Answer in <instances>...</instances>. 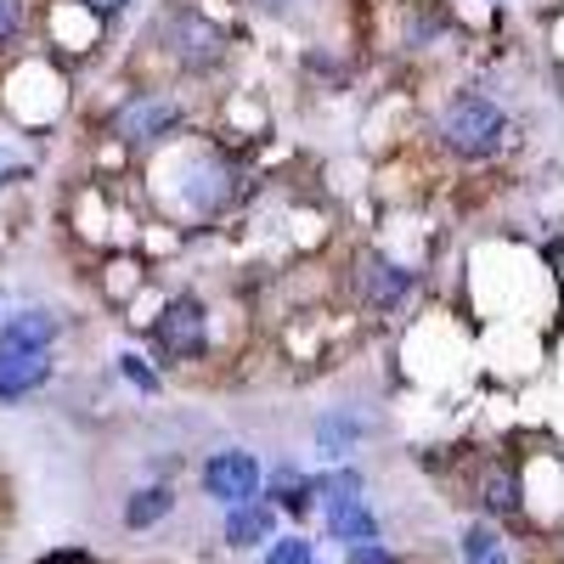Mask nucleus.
Instances as JSON below:
<instances>
[{
  "mask_svg": "<svg viewBox=\"0 0 564 564\" xmlns=\"http://www.w3.org/2000/svg\"><path fill=\"white\" fill-rule=\"evenodd\" d=\"M311 491H322V502H327V525H334V536H339V542H350V547L379 542V520H372V508L361 502V475L316 480Z\"/></svg>",
  "mask_w": 564,
  "mask_h": 564,
  "instance_id": "obj_1",
  "label": "nucleus"
},
{
  "mask_svg": "<svg viewBox=\"0 0 564 564\" xmlns=\"http://www.w3.org/2000/svg\"><path fill=\"white\" fill-rule=\"evenodd\" d=\"M446 141L457 153H468V159H486V153H497V141H502V113L491 102H480V97H463V102L446 108Z\"/></svg>",
  "mask_w": 564,
  "mask_h": 564,
  "instance_id": "obj_2",
  "label": "nucleus"
},
{
  "mask_svg": "<svg viewBox=\"0 0 564 564\" xmlns=\"http://www.w3.org/2000/svg\"><path fill=\"white\" fill-rule=\"evenodd\" d=\"M204 491H209L220 508L254 502V491H260V463H254L249 452H215V457L204 463Z\"/></svg>",
  "mask_w": 564,
  "mask_h": 564,
  "instance_id": "obj_3",
  "label": "nucleus"
},
{
  "mask_svg": "<svg viewBox=\"0 0 564 564\" xmlns=\"http://www.w3.org/2000/svg\"><path fill=\"white\" fill-rule=\"evenodd\" d=\"M159 345L170 356H198L204 350V311L198 300H170L159 316Z\"/></svg>",
  "mask_w": 564,
  "mask_h": 564,
  "instance_id": "obj_4",
  "label": "nucleus"
},
{
  "mask_svg": "<svg viewBox=\"0 0 564 564\" xmlns=\"http://www.w3.org/2000/svg\"><path fill=\"white\" fill-rule=\"evenodd\" d=\"M57 339V316L45 311H23L0 327V356H45V345Z\"/></svg>",
  "mask_w": 564,
  "mask_h": 564,
  "instance_id": "obj_5",
  "label": "nucleus"
},
{
  "mask_svg": "<svg viewBox=\"0 0 564 564\" xmlns=\"http://www.w3.org/2000/svg\"><path fill=\"white\" fill-rule=\"evenodd\" d=\"M271 520H276V513L265 502L226 508V542L231 547H260V542H271Z\"/></svg>",
  "mask_w": 564,
  "mask_h": 564,
  "instance_id": "obj_6",
  "label": "nucleus"
},
{
  "mask_svg": "<svg viewBox=\"0 0 564 564\" xmlns=\"http://www.w3.org/2000/svg\"><path fill=\"white\" fill-rule=\"evenodd\" d=\"M45 379H52V361H45V356H0V401L29 395Z\"/></svg>",
  "mask_w": 564,
  "mask_h": 564,
  "instance_id": "obj_7",
  "label": "nucleus"
},
{
  "mask_svg": "<svg viewBox=\"0 0 564 564\" xmlns=\"http://www.w3.org/2000/svg\"><path fill=\"white\" fill-rule=\"evenodd\" d=\"M175 108L170 102H130L124 113H119V135H130V141H153V135H164V130H175Z\"/></svg>",
  "mask_w": 564,
  "mask_h": 564,
  "instance_id": "obj_8",
  "label": "nucleus"
},
{
  "mask_svg": "<svg viewBox=\"0 0 564 564\" xmlns=\"http://www.w3.org/2000/svg\"><path fill=\"white\" fill-rule=\"evenodd\" d=\"M406 289H412V271H401L390 260H367V294L379 300V305H395Z\"/></svg>",
  "mask_w": 564,
  "mask_h": 564,
  "instance_id": "obj_9",
  "label": "nucleus"
},
{
  "mask_svg": "<svg viewBox=\"0 0 564 564\" xmlns=\"http://www.w3.org/2000/svg\"><path fill=\"white\" fill-rule=\"evenodd\" d=\"M170 502H175V497H170L164 486H153V491H135V497L124 502V525H130V531H148V525H159L164 513H170Z\"/></svg>",
  "mask_w": 564,
  "mask_h": 564,
  "instance_id": "obj_10",
  "label": "nucleus"
},
{
  "mask_svg": "<svg viewBox=\"0 0 564 564\" xmlns=\"http://www.w3.org/2000/svg\"><path fill=\"white\" fill-rule=\"evenodd\" d=\"M463 558L468 564H508V553H502V542H497L491 525H475V531L463 536Z\"/></svg>",
  "mask_w": 564,
  "mask_h": 564,
  "instance_id": "obj_11",
  "label": "nucleus"
},
{
  "mask_svg": "<svg viewBox=\"0 0 564 564\" xmlns=\"http://www.w3.org/2000/svg\"><path fill=\"white\" fill-rule=\"evenodd\" d=\"M486 508L491 513H513V508H520V480H513V468H497V475L486 480Z\"/></svg>",
  "mask_w": 564,
  "mask_h": 564,
  "instance_id": "obj_12",
  "label": "nucleus"
},
{
  "mask_svg": "<svg viewBox=\"0 0 564 564\" xmlns=\"http://www.w3.org/2000/svg\"><path fill=\"white\" fill-rule=\"evenodd\" d=\"M265 564H316V553H311L305 536H282V542L265 547Z\"/></svg>",
  "mask_w": 564,
  "mask_h": 564,
  "instance_id": "obj_13",
  "label": "nucleus"
},
{
  "mask_svg": "<svg viewBox=\"0 0 564 564\" xmlns=\"http://www.w3.org/2000/svg\"><path fill=\"white\" fill-rule=\"evenodd\" d=\"M316 435H322L327 446H334V452H345V446L356 441V423H350L345 412H334V417H322V430H316Z\"/></svg>",
  "mask_w": 564,
  "mask_h": 564,
  "instance_id": "obj_14",
  "label": "nucleus"
},
{
  "mask_svg": "<svg viewBox=\"0 0 564 564\" xmlns=\"http://www.w3.org/2000/svg\"><path fill=\"white\" fill-rule=\"evenodd\" d=\"M119 361H124V379H130V384H141V390H159V379H153V372L141 367L135 356H119Z\"/></svg>",
  "mask_w": 564,
  "mask_h": 564,
  "instance_id": "obj_15",
  "label": "nucleus"
},
{
  "mask_svg": "<svg viewBox=\"0 0 564 564\" xmlns=\"http://www.w3.org/2000/svg\"><path fill=\"white\" fill-rule=\"evenodd\" d=\"M350 564H395L379 542H361V547H350Z\"/></svg>",
  "mask_w": 564,
  "mask_h": 564,
  "instance_id": "obj_16",
  "label": "nucleus"
},
{
  "mask_svg": "<svg viewBox=\"0 0 564 564\" xmlns=\"http://www.w3.org/2000/svg\"><path fill=\"white\" fill-rule=\"evenodd\" d=\"M18 18H23V12H18V0H0V40H12V34H18Z\"/></svg>",
  "mask_w": 564,
  "mask_h": 564,
  "instance_id": "obj_17",
  "label": "nucleus"
},
{
  "mask_svg": "<svg viewBox=\"0 0 564 564\" xmlns=\"http://www.w3.org/2000/svg\"><path fill=\"white\" fill-rule=\"evenodd\" d=\"M40 564H97L90 553H79V547H63V553H45Z\"/></svg>",
  "mask_w": 564,
  "mask_h": 564,
  "instance_id": "obj_18",
  "label": "nucleus"
},
{
  "mask_svg": "<svg viewBox=\"0 0 564 564\" xmlns=\"http://www.w3.org/2000/svg\"><path fill=\"white\" fill-rule=\"evenodd\" d=\"M18 170H23V164H18V159H12V153H0V181H12V175H18Z\"/></svg>",
  "mask_w": 564,
  "mask_h": 564,
  "instance_id": "obj_19",
  "label": "nucleus"
},
{
  "mask_svg": "<svg viewBox=\"0 0 564 564\" xmlns=\"http://www.w3.org/2000/svg\"><path fill=\"white\" fill-rule=\"evenodd\" d=\"M90 7H97V12H113V7H119V0H90Z\"/></svg>",
  "mask_w": 564,
  "mask_h": 564,
  "instance_id": "obj_20",
  "label": "nucleus"
},
{
  "mask_svg": "<svg viewBox=\"0 0 564 564\" xmlns=\"http://www.w3.org/2000/svg\"><path fill=\"white\" fill-rule=\"evenodd\" d=\"M260 7H289V0H260Z\"/></svg>",
  "mask_w": 564,
  "mask_h": 564,
  "instance_id": "obj_21",
  "label": "nucleus"
}]
</instances>
